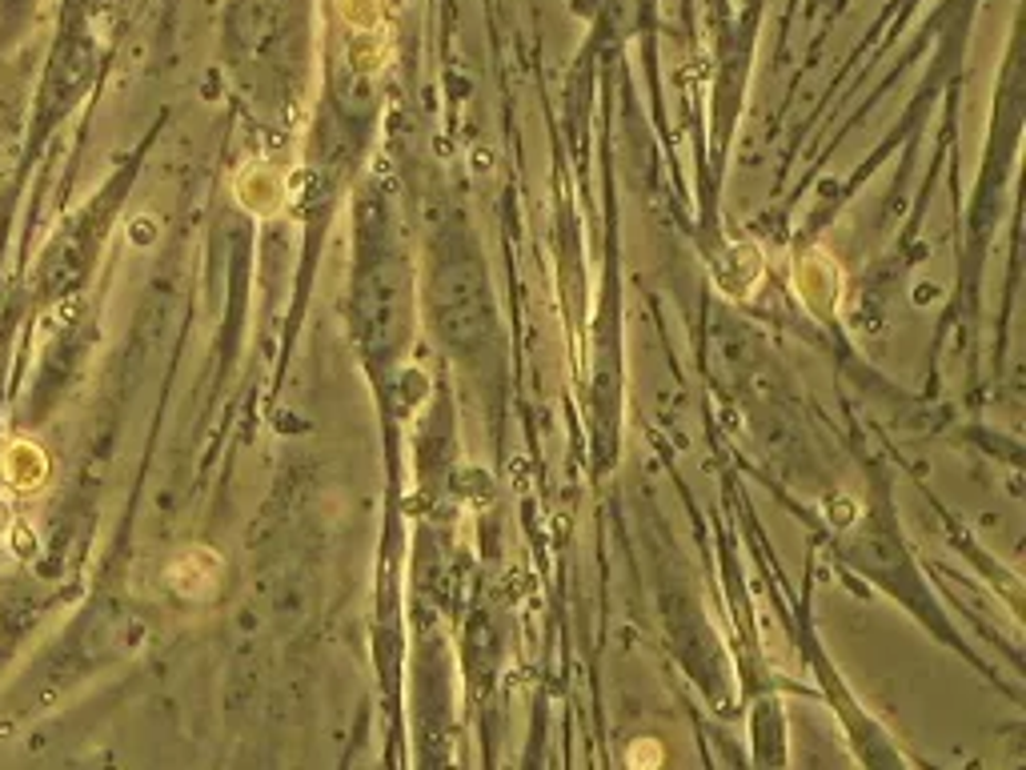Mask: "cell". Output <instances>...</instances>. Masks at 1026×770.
Wrapping results in <instances>:
<instances>
[{
    "label": "cell",
    "instance_id": "1",
    "mask_svg": "<svg viewBox=\"0 0 1026 770\" xmlns=\"http://www.w3.org/2000/svg\"><path fill=\"white\" fill-rule=\"evenodd\" d=\"M237 197H242L245 209L261 213V217H269V213L281 209L285 201V181L277 170H269V165H249V170L237 177Z\"/></svg>",
    "mask_w": 1026,
    "mask_h": 770
},
{
    "label": "cell",
    "instance_id": "2",
    "mask_svg": "<svg viewBox=\"0 0 1026 770\" xmlns=\"http://www.w3.org/2000/svg\"><path fill=\"white\" fill-rule=\"evenodd\" d=\"M798 289L814 314H834L838 306V269L827 265V257H807L798 265Z\"/></svg>",
    "mask_w": 1026,
    "mask_h": 770
},
{
    "label": "cell",
    "instance_id": "3",
    "mask_svg": "<svg viewBox=\"0 0 1026 770\" xmlns=\"http://www.w3.org/2000/svg\"><path fill=\"white\" fill-rule=\"evenodd\" d=\"M337 12H341V21L349 29L369 32L386 21V0H337Z\"/></svg>",
    "mask_w": 1026,
    "mask_h": 770
}]
</instances>
